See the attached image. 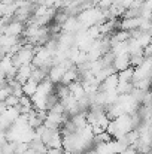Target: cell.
<instances>
[{"label": "cell", "instance_id": "obj_14", "mask_svg": "<svg viewBox=\"0 0 152 154\" xmlns=\"http://www.w3.org/2000/svg\"><path fill=\"white\" fill-rule=\"evenodd\" d=\"M133 75H134V67H133V66H128L127 69L118 72V81H119V82L133 81Z\"/></svg>", "mask_w": 152, "mask_h": 154}, {"label": "cell", "instance_id": "obj_12", "mask_svg": "<svg viewBox=\"0 0 152 154\" xmlns=\"http://www.w3.org/2000/svg\"><path fill=\"white\" fill-rule=\"evenodd\" d=\"M37 82L36 81H33L31 78H28L24 84H22V91H24V94L25 96H28V97H33V94L36 93V90H37Z\"/></svg>", "mask_w": 152, "mask_h": 154}, {"label": "cell", "instance_id": "obj_15", "mask_svg": "<svg viewBox=\"0 0 152 154\" xmlns=\"http://www.w3.org/2000/svg\"><path fill=\"white\" fill-rule=\"evenodd\" d=\"M133 88H134L133 81H125V82H118L116 91H118V94H130Z\"/></svg>", "mask_w": 152, "mask_h": 154}, {"label": "cell", "instance_id": "obj_4", "mask_svg": "<svg viewBox=\"0 0 152 154\" xmlns=\"http://www.w3.org/2000/svg\"><path fill=\"white\" fill-rule=\"evenodd\" d=\"M60 102L63 103V106H64V111H66V114H67L69 117L79 114V108H78V99H75L72 94H69L67 97H64V99H63V100H60Z\"/></svg>", "mask_w": 152, "mask_h": 154}, {"label": "cell", "instance_id": "obj_10", "mask_svg": "<svg viewBox=\"0 0 152 154\" xmlns=\"http://www.w3.org/2000/svg\"><path fill=\"white\" fill-rule=\"evenodd\" d=\"M67 87H69V90H70V94H72L75 99H81V97L85 96V88H84V84H82L81 79L73 81V82L69 84Z\"/></svg>", "mask_w": 152, "mask_h": 154}, {"label": "cell", "instance_id": "obj_17", "mask_svg": "<svg viewBox=\"0 0 152 154\" xmlns=\"http://www.w3.org/2000/svg\"><path fill=\"white\" fill-rule=\"evenodd\" d=\"M137 41H139V44H140V47L145 50L149 44L152 42V36L148 33V32H143L142 35H140V38H137Z\"/></svg>", "mask_w": 152, "mask_h": 154}, {"label": "cell", "instance_id": "obj_1", "mask_svg": "<svg viewBox=\"0 0 152 154\" xmlns=\"http://www.w3.org/2000/svg\"><path fill=\"white\" fill-rule=\"evenodd\" d=\"M33 57H34V45L25 44L19 51L12 55V61H13V66L19 67L22 64H30L33 61Z\"/></svg>", "mask_w": 152, "mask_h": 154}, {"label": "cell", "instance_id": "obj_11", "mask_svg": "<svg viewBox=\"0 0 152 154\" xmlns=\"http://www.w3.org/2000/svg\"><path fill=\"white\" fill-rule=\"evenodd\" d=\"M78 79H79V72H78L76 66H73V67H70V69H67L64 72V75H63L60 82L64 84V85H69V84H72L73 81H78Z\"/></svg>", "mask_w": 152, "mask_h": 154}, {"label": "cell", "instance_id": "obj_7", "mask_svg": "<svg viewBox=\"0 0 152 154\" xmlns=\"http://www.w3.org/2000/svg\"><path fill=\"white\" fill-rule=\"evenodd\" d=\"M140 20H142V17H136V18H121V30L131 32V30L139 29Z\"/></svg>", "mask_w": 152, "mask_h": 154}, {"label": "cell", "instance_id": "obj_21", "mask_svg": "<svg viewBox=\"0 0 152 154\" xmlns=\"http://www.w3.org/2000/svg\"><path fill=\"white\" fill-rule=\"evenodd\" d=\"M66 153V151H64ZM66 154H79V153H66Z\"/></svg>", "mask_w": 152, "mask_h": 154}, {"label": "cell", "instance_id": "obj_19", "mask_svg": "<svg viewBox=\"0 0 152 154\" xmlns=\"http://www.w3.org/2000/svg\"><path fill=\"white\" fill-rule=\"evenodd\" d=\"M4 103H6V106H18L19 105V97H16L15 94H9L6 99H4Z\"/></svg>", "mask_w": 152, "mask_h": 154}, {"label": "cell", "instance_id": "obj_9", "mask_svg": "<svg viewBox=\"0 0 152 154\" xmlns=\"http://www.w3.org/2000/svg\"><path fill=\"white\" fill-rule=\"evenodd\" d=\"M116 72H121L124 69H127L130 64V54H124V55H115V60H113V64Z\"/></svg>", "mask_w": 152, "mask_h": 154}, {"label": "cell", "instance_id": "obj_8", "mask_svg": "<svg viewBox=\"0 0 152 154\" xmlns=\"http://www.w3.org/2000/svg\"><path fill=\"white\" fill-rule=\"evenodd\" d=\"M33 63H30V64H22V66H19L18 67V72H16V79L21 82V84H24L30 76H31V72H33Z\"/></svg>", "mask_w": 152, "mask_h": 154}, {"label": "cell", "instance_id": "obj_18", "mask_svg": "<svg viewBox=\"0 0 152 154\" xmlns=\"http://www.w3.org/2000/svg\"><path fill=\"white\" fill-rule=\"evenodd\" d=\"M30 148V144L28 142H16V147H15V154H25Z\"/></svg>", "mask_w": 152, "mask_h": 154}, {"label": "cell", "instance_id": "obj_3", "mask_svg": "<svg viewBox=\"0 0 152 154\" xmlns=\"http://www.w3.org/2000/svg\"><path fill=\"white\" fill-rule=\"evenodd\" d=\"M81 29H84L82 27V24L79 23V20H78V17L76 15H69L67 18H66V21L61 24V32H64V33H76V32H79Z\"/></svg>", "mask_w": 152, "mask_h": 154}, {"label": "cell", "instance_id": "obj_20", "mask_svg": "<svg viewBox=\"0 0 152 154\" xmlns=\"http://www.w3.org/2000/svg\"><path fill=\"white\" fill-rule=\"evenodd\" d=\"M19 106H28V108H33V102H31V97L22 94L19 97Z\"/></svg>", "mask_w": 152, "mask_h": 154}, {"label": "cell", "instance_id": "obj_2", "mask_svg": "<svg viewBox=\"0 0 152 154\" xmlns=\"http://www.w3.org/2000/svg\"><path fill=\"white\" fill-rule=\"evenodd\" d=\"M24 29H25V26H24V23H21V21H18V20H10L4 27H3V35H7V36H16V38H19L22 33H24Z\"/></svg>", "mask_w": 152, "mask_h": 154}, {"label": "cell", "instance_id": "obj_6", "mask_svg": "<svg viewBox=\"0 0 152 154\" xmlns=\"http://www.w3.org/2000/svg\"><path fill=\"white\" fill-rule=\"evenodd\" d=\"M118 72L116 73H112V75H109L103 82L100 84V87H99V90H103V91H109V90H116V87H118Z\"/></svg>", "mask_w": 152, "mask_h": 154}, {"label": "cell", "instance_id": "obj_13", "mask_svg": "<svg viewBox=\"0 0 152 154\" xmlns=\"http://www.w3.org/2000/svg\"><path fill=\"white\" fill-rule=\"evenodd\" d=\"M110 51L113 52L115 55H124V54H130L128 52V41L125 42H116L112 45Z\"/></svg>", "mask_w": 152, "mask_h": 154}, {"label": "cell", "instance_id": "obj_16", "mask_svg": "<svg viewBox=\"0 0 152 154\" xmlns=\"http://www.w3.org/2000/svg\"><path fill=\"white\" fill-rule=\"evenodd\" d=\"M113 60H115V54H113L112 51L104 52V54L100 57V61H101V64H103V67H109V66H112V64H113Z\"/></svg>", "mask_w": 152, "mask_h": 154}, {"label": "cell", "instance_id": "obj_5", "mask_svg": "<svg viewBox=\"0 0 152 154\" xmlns=\"http://www.w3.org/2000/svg\"><path fill=\"white\" fill-rule=\"evenodd\" d=\"M66 70H67V69L63 67L60 63H58V64H52L49 72H48V78H49L54 84H58V82L61 81V78H63V75H64Z\"/></svg>", "mask_w": 152, "mask_h": 154}]
</instances>
